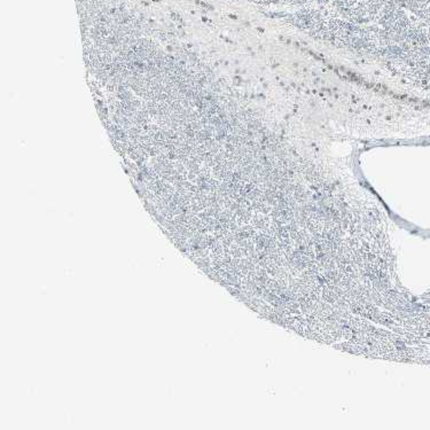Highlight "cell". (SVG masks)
Returning a JSON list of instances; mask_svg holds the SVG:
<instances>
[{"mask_svg": "<svg viewBox=\"0 0 430 430\" xmlns=\"http://www.w3.org/2000/svg\"><path fill=\"white\" fill-rule=\"evenodd\" d=\"M312 1H316V3H330V1H332V0H312Z\"/></svg>", "mask_w": 430, "mask_h": 430, "instance_id": "cell-3", "label": "cell"}, {"mask_svg": "<svg viewBox=\"0 0 430 430\" xmlns=\"http://www.w3.org/2000/svg\"><path fill=\"white\" fill-rule=\"evenodd\" d=\"M332 1H333L336 7H339V8H342V10L351 8V7L359 3V0H332Z\"/></svg>", "mask_w": 430, "mask_h": 430, "instance_id": "cell-2", "label": "cell"}, {"mask_svg": "<svg viewBox=\"0 0 430 430\" xmlns=\"http://www.w3.org/2000/svg\"><path fill=\"white\" fill-rule=\"evenodd\" d=\"M289 21L295 27L310 31L313 30L315 28L318 27L321 22H324L323 17L320 15L319 12L310 10V8H304V10L296 12L295 14H292Z\"/></svg>", "mask_w": 430, "mask_h": 430, "instance_id": "cell-1", "label": "cell"}]
</instances>
